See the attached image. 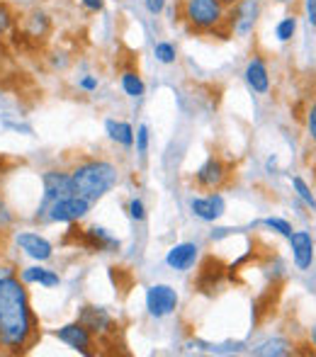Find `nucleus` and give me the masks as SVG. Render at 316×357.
<instances>
[{"mask_svg": "<svg viewBox=\"0 0 316 357\" xmlns=\"http://www.w3.org/2000/svg\"><path fill=\"white\" fill-rule=\"evenodd\" d=\"M229 175H232L229 173V165L219 155H212V158H207L200 165V170L195 173V180L204 190H219L229 180Z\"/></svg>", "mask_w": 316, "mask_h": 357, "instance_id": "nucleus-8", "label": "nucleus"}, {"mask_svg": "<svg viewBox=\"0 0 316 357\" xmlns=\"http://www.w3.org/2000/svg\"><path fill=\"white\" fill-rule=\"evenodd\" d=\"M263 224L268 226V229L278 231V234L287 236V238H289V234H292V226H289V221H285V219H278V216H270V219H265Z\"/></svg>", "mask_w": 316, "mask_h": 357, "instance_id": "nucleus-26", "label": "nucleus"}, {"mask_svg": "<svg viewBox=\"0 0 316 357\" xmlns=\"http://www.w3.org/2000/svg\"><path fill=\"white\" fill-rule=\"evenodd\" d=\"M190 209L197 219L202 221H217L224 214L227 204H224L222 195H207V197H193L190 199Z\"/></svg>", "mask_w": 316, "mask_h": 357, "instance_id": "nucleus-15", "label": "nucleus"}, {"mask_svg": "<svg viewBox=\"0 0 316 357\" xmlns=\"http://www.w3.org/2000/svg\"><path fill=\"white\" fill-rule=\"evenodd\" d=\"M292 188L297 190L299 199H302V202L307 204L309 209H314V212H316V197L312 195V190H309V185L304 183V180L299 178V175H294V178H292Z\"/></svg>", "mask_w": 316, "mask_h": 357, "instance_id": "nucleus-24", "label": "nucleus"}, {"mask_svg": "<svg viewBox=\"0 0 316 357\" xmlns=\"http://www.w3.org/2000/svg\"><path fill=\"white\" fill-rule=\"evenodd\" d=\"M80 229H73V234H76V243L80 241V245L88 250H103V253H112V250H119V241L112 238V236L107 234L105 229H98V226H93V229H85L83 234H78Z\"/></svg>", "mask_w": 316, "mask_h": 357, "instance_id": "nucleus-11", "label": "nucleus"}, {"mask_svg": "<svg viewBox=\"0 0 316 357\" xmlns=\"http://www.w3.org/2000/svg\"><path fill=\"white\" fill-rule=\"evenodd\" d=\"M15 24V15L5 0H0V34H8Z\"/></svg>", "mask_w": 316, "mask_h": 357, "instance_id": "nucleus-25", "label": "nucleus"}, {"mask_svg": "<svg viewBox=\"0 0 316 357\" xmlns=\"http://www.w3.org/2000/svg\"><path fill=\"white\" fill-rule=\"evenodd\" d=\"M59 340H61V343H66L68 348H73L76 350V353H80V355H93L95 353V343H93V338L95 335L90 333L88 328H85L83 324H68V326H63V328H59L57 333Z\"/></svg>", "mask_w": 316, "mask_h": 357, "instance_id": "nucleus-9", "label": "nucleus"}, {"mask_svg": "<svg viewBox=\"0 0 316 357\" xmlns=\"http://www.w3.org/2000/svg\"><path fill=\"white\" fill-rule=\"evenodd\" d=\"M243 78L248 83V88L258 95H265L270 90V73H268V63L260 56H253L248 63H246Z\"/></svg>", "mask_w": 316, "mask_h": 357, "instance_id": "nucleus-14", "label": "nucleus"}, {"mask_svg": "<svg viewBox=\"0 0 316 357\" xmlns=\"http://www.w3.org/2000/svg\"><path fill=\"white\" fill-rule=\"evenodd\" d=\"M34 335L37 319L24 282L15 275L0 278V348L8 353H24L34 343Z\"/></svg>", "mask_w": 316, "mask_h": 357, "instance_id": "nucleus-1", "label": "nucleus"}, {"mask_svg": "<svg viewBox=\"0 0 316 357\" xmlns=\"http://www.w3.org/2000/svg\"><path fill=\"white\" fill-rule=\"evenodd\" d=\"M134 142H137L139 153L146 155V151H149V127H146V124H142V127L137 129V137H134Z\"/></svg>", "mask_w": 316, "mask_h": 357, "instance_id": "nucleus-27", "label": "nucleus"}, {"mask_svg": "<svg viewBox=\"0 0 316 357\" xmlns=\"http://www.w3.org/2000/svg\"><path fill=\"white\" fill-rule=\"evenodd\" d=\"M275 3H280V5H292L294 0H275Z\"/></svg>", "mask_w": 316, "mask_h": 357, "instance_id": "nucleus-35", "label": "nucleus"}, {"mask_svg": "<svg viewBox=\"0 0 316 357\" xmlns=\"http://www.w3.org/2000/svg\"><path fill=\"white\" fill-rule=\"evenodd\" d=\"M222 3L227 5V8H232V5H234V3H239V0H222Z\"/></svg>", "mask_w": 316, "mask_h": 357, "instance_id": "nucleus-36", "label": "nucleus"}, {"mask_svg": "<svg viewBox=\"0 0 316 357\" xmlns=\"http://www.w3.org/2000/svg\"><path fill=\"white\" fill-rule=\"evenodd\" d=\"M144 5H146V10L151 15H160L165 8V0H144Z\"/></svg>", "mask_w": 316, "mask_h": 357, "instance_id": "nucleus-32", "label": "nucleus"}, {"mask_svg": "<svg viewBox=\"0 0 316 357\" xmlns=\"http://www.w3.org/2000/svg\"><path fill=\"white\" fill-rule=\"evenodd\" d=\"M22 282L29 284V282H37L42 287H57L61 280L54 270H47V268H27L22 270Z\"/></svg>", "mask_w": 316, "mask_h": 357, "instance_id": "nucleus-20", "label": "nucleus"}, {"mask_svg": "<svg viewBox=\"0 0 316 357\" xmlns=\"http://www.w3.org/2000/svg\"><path fill=\"white\" fill-rule=\"evenodd\" d=\"M294 32H297V17H294V15L283 17L278 22V27H275V37H278L280 42H289V39L294 37Z\"/></svg>", "mask_w": 316, "mask_h": 357, "instance_id": "nucleus-23", "label": "nucleus"}, {"mask_svg": "<svg viewBox=\"0 0 316 357\" xmlns=\"http://www.w3.org/2000/svg\"><path fill=\"white\" fill-rule=\"evenodd\" d=\"M80 5H83L88 13H103L105 0H80Z\"/></svg>", "mask_w": 316, "mask_h": 357, "instance_id": "nucleus-31", "label": "nucleus"}, {"mask_svg": "<svg viewBox=\"0 0 316 357\" xmlns=\"http://www.w3.org/2000/svg\"><path fill=\"white\" fill-rule=\"evenodd\" d=\"M129 216H132L134 221H144V219H146V209H144L142 199H132V202H129Z\"/></svg>", "mask_w": 316, "mask_h": 357, "instance_id": "nucleus-28", "label": "nucleus"}, {"mask_svg": "<svg viewBox=\"0 0 316 357\" xmlns=\"http://www.w3.org/2000/svg\"><path fill=\"white\" fill-rule=\"evenodd\" d=\"M105 132L112 142L122 144V146H132L134 144V129L129 122H119V119H107L105 122Z\"/></svg>", "mask_w": 316, "mask_h": 357, "instance_id": "nucleus-19", "label": "nucleus"}, {"mask_svg": "<svg viewBox=\"0 0 316 357\" xmlns=\"http://www.w3.org/2000/svg\"><path fill=\"white\" fill-rule=\"evenodd\" d=\"M17 245L24 250V253L29 255V258H34V260H49L52 258V243H49L47 238H42L39 234H20L17 236Z\"/></svg>", "mask_w": 316, "mask_h": 357, "instance_id": "nucleus-17", "label": "nucleus"}, {"mask_svg": "<svg viewBox=\"0 0 316 357\" xmlns=\"http://www.w3.org/2000/svg\"><path fill=\"white\" fill-rule=\"evenodd\" d=\"M153 56H156L158 63L170 66V63H175V59H178V49L170 42H156L153 44Z\"/></svg>", "mask_w": 316, "mask_h": 357, "instance_id": "nucleus-22", "label": "nucleus"}, {"mask_svg": "<svg viewBox=\"0 0 316 357\" xmlns=\"http://www.w3.org/2000/svg\"><path fill=\"white\" fill-rule=\"evenodd\" d=\"M88 212H90V204L85 199L76 197V195H68V197L59 199V202H54L47 209V219L59 221V224H73V221L83 219Z\"/></svg>", "mask_w": 316, "mask_h": 357, "instance_id": "nucleus-6", "label": "nucleus"}, {"mask_svg": "<svg viewBox=\"0 0 316 357\" xmlns=\"http://www.w3.org/2000/svg\"><path fill=\"white\" fill-rule=\"evenodd\" d=\"M80 88L85 93H93V90H98V78L95 75H85V78H80Z\"/></svg>", "mask_w": 316, "mask_h": 357, "instance_id": "nucleus-33", "label": "nucleus"}, {"mask_svg": "<svg viewBox=\"0 0 316 357\" xmlns=\"http://www.w3.org/2000/svg\"><path fill=\"white\" fill-rule=\"evenodd\" d=\"M260 17V3L258 0H239L229 8L227 13V27L236 37H248L255 29V22Z\"/></svg>", "mask_w": 316, "mask_h": 357, "instance_id": "nucleus-4", "label": "nucleus"}, {"mask_svg": "<svg viewBox=\"0 0 316 357\" xmlns=\"http://www.w3.org/2000/svg\"><path fill=\"white\" fill-rule=\"evenodd\" d=\"M44 183V199L39 204V214H47V209L54 202L73 195V183H71V173H63V170H47L42 175Z\"/></svg>", "mask_w": 316, "mask_h": 357, "instance_id": "nucleus-5", "label": "nucleus"}, {"mask_svg": "<svg viewBox=\"0 0 316 357\" xmlns=\"http://www.w3.org/2000/svg\"><path fill=\"white\" fill-rule=\"evenodd\" d=\"M312 345H314V348H316V324L312 326Z\"/></svg>", "mask_w": 316, "mask_h": 357, "instance_id": "nucleus-34", "label": "nucleus"}, {"mask_svg": "<svg viewBox=\"0 0 316 357\" xmlns=\"http://www.w3.org/2000/svg\"><path fill=\"white\" fill-rule=\"evenodd\" d=\"M117 168L110 160H83L73 168L71 183H73V195L93 207L98 199H103L110 190L117 185Z\"/></svg>", "mask_w": 316, "mask_h": 357, "instance_id": "nucleus-2", "label": "nucleus"}, {"mask_svg": "<svg viewBox=\"0 0 316 357\" xmlns=\"http://www.w3.org/2000/svg\"><path fill=\"white\" fill-rule=\"evenodd\" d=\"M197 255H200V248L195 243H180V245H173V248L168 250L165 263H168V268L185 273V270H190L195 265Z\"/></svg>", "mask_w": 316, "mask_h": 357, "instance_id": "nucleus-16", "label": "nucleus"}, {"mask_svg": "<svg viewBox=\"0 0 316 357\" xmlns=\"http://www.w3.org/2000/svg\"><path fill=\"white\" fill-rule=\"evenodd\" d=\"M224 270L227 268H224V263L219 258H214V255L204 258L197 273V289L204 291V294H212L219 287V282L224 280Z\"/></svg>", "mask_w": 316, "mask_h": 357, "instance_id": "nucleus-13", "label": "nucleus"}, {"mask_svg": "<svg viewBox=\"0 0 316 357\" xmlns=\"http://www.w3.org/2000/svg\"><path fill=\"white\" fill-rule=\"evenodd\" d=\"M250 353L258 355V357H285V355L294 353V345L289 343V340H285V338H268V340H263L260 345H255Z\"/></svg>", "mask_w": 316, "mask_h": 357, "instance_id": "nucleus-18", "label": "nucleus"}, {"mask_svg": "<svg viewBox=\"0 0 316 357\" xmlns=\"http://www.w3.org/2000/svg\"><path fill=\"white\" fill-rule=\"evenodd\" d=\"M122 90L129 95V98H142L144 90H146V85H144L142 75H139L137 71H124L122 73Z\"/></svg>", "mask_w": 316, "mask_h": 357, "instance_id": "nucleus-21", "label": "nucleus"}, {"mask_svg": "<svg viewBox=\"0 0 316 357\" xmlns=\"http://www.w3.org/2000/svg\"><path fill=\"white\" fill-rule=\"evenodd\" d=\"M304 15H307V22L316 27V0H304Z\"/></svg>", "mask_w": 316, "mask_h": 357, "instance_id": "nucleus-30", "label": "nucleus"}, {"mask_svg": "<svg viewBox=\"0 0 316 357\" xmlns=\"http://www.w3.org/2000/svg\"><path fill=\"white\" fill-rule=\"evenodd\" d=\"M146 309L151 316L163 319L178 309V291L170 284H153L146 291Z\"/></svg>", "mask_w": 316, "mask_h": 357, "instance_id": "nucleus-7", "label": "nucleus"}, {"mask_svg": "<svg viewBox=\"0 0 316 357\" xmlns=\"http://www.w3.org/2000/svg\"><path fill=\"white\" fill-rule=\"evenodd\" d=\"M289 245H292V258L297 270H309L314 265V241L309 231H292L289 234Z\"/></svg>", "mask_w": 316, "mask_h": 357, "instance_id": "nucleus-12", "label": "nucleus"}, {"mask_svg": "<svg viewBox=\"0 0 316 357\" xmlns=\"http://www.w3.org/2000/svg\"><path fill=\"white\" fill-rule=\"evenodd\" d=\"M307 132H309V137H312V142L316 144V100L307 109Z\"/></svg>", "mask_w": 316, "mask_h": 357, "instance_id": "nucleus-29", "label": "nucleus"}, {"mask_svg": "<svg viewBox=\"0 0 316 357\" xmlns=\"http://www.w3.org/2000/svg\"><path fill=\"white\" fill-rule=\"evenodd\" d=\"M227 13L229 8L222 0H180L178 15L193 32L212 34L214 29L227 27Z\"/></svg>", "mask_w": 316, "mask_h": 357, "instance_id": "nucleus-3", "label": "nucleus"}, {"mask_svg": "<svg viewBox=\"0 0 316 357\" xmlns=\"http://www.w3.org/2000/svg\"><path fill=\"white\" fill-rule=\"evenodd\" d=\"M78 324H83L85 328L90 331L93 335H105L110 328L114 326L112 316L107 314V309H103V306H80L78 311Z\"/></svg>", "mask_w": 316, "mask_h": 357, "instance_id": "nucleus-10", "label": "nucleus"}]
</instances>
